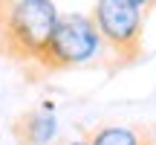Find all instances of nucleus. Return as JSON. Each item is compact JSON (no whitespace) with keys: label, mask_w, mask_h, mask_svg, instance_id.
<instances>
[{"label":"nucleus","mask_w":156,"mask_h":145,"mask_svg":"<svg viewBox=\"0 0 156 145\" xmlns=\"http://www.w3.org/2000/svg\"><path fill=\"white\" fill-rule=\"evenodd\" d=\"M81 136L90 145H153L156 142L151 128H127V125H101V128L84 131Z\"/></svg>","instance_id":"nucleus-5"},{"label":"nucleus","mask_w":156,"mask_h":145,"mask_svg":"<svg viewBox=\"0 0 156 145\" xmlns=\"http://www.w3.org/2000/svg\"><path fill=\"white\" fill-rule=\"evenodd\" d=\"M153 145H156V142H153Z\"/></svg>","instance_id":"nucleus-9"},{"label":"nucleus","mask_w":156,"mask_h":145,"mask_svg":"<svg viewBox=\"0 0 156 145\" xmlns=\"http://www.w3.org/2000/svg\"><path fill=\"white\" fill-rule=\"evenodd\" d=\"M130 3H136V6H139V9H145V12L156 9V0H130Z\"/></svg>","instance_id":"nucleus-6"},{"label":"nucleus","mask_w":156,"mask_h":145,"mask_svg":"<svg viewBox=\"0 0 156 145\" xmlns=\"http://www.w3.org/2000/svg\"><path fill=\"white\" fill-rule=\"evenodd\" d=\"M101 50L104 46H101V35H98L93 15L90 17L87 15H61L38 58V64H35L32 76H29V81H38L41 76H49V72L90 64Z\"/></svg>","instance_id":"nucleus-2"},{"label":"nucleus","mask_w":156,"mask_h":145,"mask_svg":"<svg viewBox=\"0 0 156 145\" xmlns=\"http://www.w3.org/2000/svg\"><path fill=\"white\" fill-rule=\"evenodd\" d=\"M55 116L46 110H29L12 122V136L17 139V145H49L55 139Z\"/></svg>","instance_id":"nucleus-4"},{"label":"nucleus","mask_w":156,"mask_h":145,"mask_svg":"<svg viewBox=\"0 0 156 145\" xmlns=\"http://www.w3.org/2000/svg\"><path fill=\"white\" fill-rule=\"evenodd\" d=\"M64 145H90V142H87V139H84V136H81V139H67Z\"/></svg>","instance_id":"nucleus-7"},{"label":"nucleus","mask_w":156,"mask_h":145,"mask_svg":"<svg viewBox=\"0 0 156 145\" xmlns=\"http://www.w3.org/2000/svg\"><path fill=\"white\" fill-rule=\"evenodd\" d=\"M58 9L52 0H23L0 23V58H9L26 76H32L46 41L58 23Z\"/></svg>","instance_id":"nucleus-1"},{"label":"nucleus","mask_w":156,"mask_h":145,"mask_svg":"<svg viewBox=\"0 0 156 145\" xmlns=\"http://www.w3.org/2000/svg\"><path fill=\"white\" fill-rule=\"evenodd\" d=\"M17 3H20V0H17Z\"/></svg>","instance_id":"nucleus-8"},{"label":"nucleus","mask_w":156,"mask_h":145,"mask_svg":"<svg viewBox=\"0 0 156 145\" xmlns=\"http://www.w3.org/2000/svg\"><path fill=\"white\" fill-rule=\"evenodd\" d=\"M145 9L130 0H98L93 20L98 26L101 46L110 52V70L130 67L145 52Z\"/></svg>","instance_id":"nucleus-3"}]
</instances>
